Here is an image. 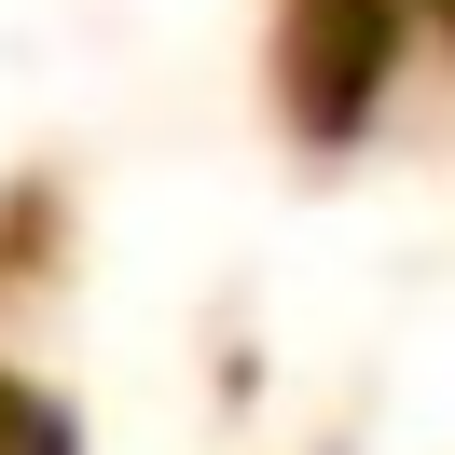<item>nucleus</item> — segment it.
Listing matches in <instances>:
<instances>
[{
  "instance_id": "f257e3e1",
  "label": "nucleus",
  "mask_w": 455,
  "mask_h": 455,
  "mask_svg": "<svg viewBox=\"0 0 455 455\" xmlns=\"http://www.w3.org/2000/svg\"><path fill=\"white\" fill-rule=\"evenodd\" d=\"M414 14L427 0H304V124L317 139H345V124L372 111V84L400 69Z\"/></svg>"
},
{
  "instance_id": "f03ea898",
  "label": "nucleus",
  "mask_w": 455,
  "mask_h": 455,
  "mask_svg": "<svg viewBox=\"0 0 455 455\" xmlns=\"http://www.w3.org/2000/svg\"><path fill=\"white\" fill-rule=\"evenodd\" d=\"M0 455H69V427L42 414V400L14 387V372H0Z\"/></svg>"
}]
</instances>
